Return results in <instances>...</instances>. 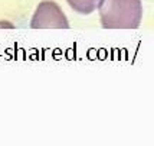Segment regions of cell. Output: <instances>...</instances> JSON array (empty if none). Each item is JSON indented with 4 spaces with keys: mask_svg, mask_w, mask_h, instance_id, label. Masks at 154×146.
Here are the masks:
<instances>
[{
    "mask_svg": "<svg viewBox=\"0 0 154 146\" xmlns=\"http://www.w3.org/2000/svg\"><path fill=\"white\" fill-rule=\"evenodd\" d=\"M66 2L75 12L81 15H89L98 9L102 0H66Z\"/></svg>",
    "mask_w": 154,
    "mask_h": 146,
    "instance_id": "cell-3",
    "label": "cell"
},
{
    "mask_svg": "<svg viewBox=\"0 0 154 146\" xmlns=\"http://www.w3.org/2000/svg\"><path fill=\"white\" fill-rule=\"evenodd\" d=\"M98 12L104 29H137L143 19L141 0H102Z\"/></svg>",
    "mask_w": 154,
    "mask_h": 146,
    "instance_id": "cell-1",
    "label": "cell"
},
{
    "mask_svg": "<svg viewBox=\"0 0 154 146\" xmlns=\"http://www.w3.org/2000/svg\"><path fill=\"white\" fill-rule=\"evenodd\" d=\"M32 29H69V22L55 2L43 0L36 7L33 18L30 20Z\"/></svg>",
    "mask_w": 154,
    "mask_h": 146,
    "instance_id": "cell-2",
    "label": "cell"
}]
</instances>
